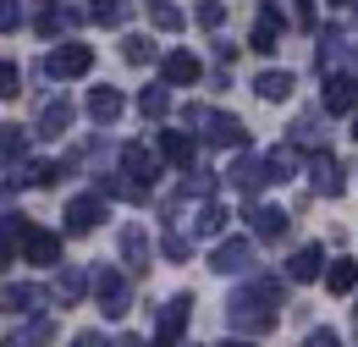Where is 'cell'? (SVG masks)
<instances>
[{
    "instance_id": "8",
    "label": "cell",
    "mask_w": 358,
    "mask_h": 347,
    "mask_svg": "<svg viewBox=\"0 0 358 347\" xmlns=\"http://www.w3.org/2000/svg\"><path fill=\"white\" fill-rule=\"evenodd\" d=\"M353 105H358V83H353V78H325V111L348 116Z\"/></svg>"
},
{
    "instance_id": "25",
    "label": "cell",
    "mask_w": 358,
    "mask_h": 347,
    "mask_svg": "<svg viewBox=\"0 0 358 347\" xmlns=\"http://www.w3.org/2000/svg\"><path fill=\"white\" fill-rule=\"evenodd\" d=\"M221 22H226L221 0H199V28H221Z\"/></svg>"
},
{
    "instance_id": "28",
    "label": "cell",
    "mask_w": 358,
    "mask_h": 347,
    "mask_svg": "<svg viewBox=\"0 0 358 347\" xmlns=\"http://www.w3.org/2000/svg\"><path fill=\"white\" fill-rule=\"evenodd\" d=\"M17 83H22V72H17L11 61H0V99H11V94H17Z\"/></svg>"
},
{
    "instance_id": "32",
    "label": "cell",
    "mask_w": 358,
    "mask_h": 347,
    "mask_svg": "<svg viewBox=\"0 0 358 347\" xmlns=\"http://www.w3.org/2000/svg\"><path fill=\"white\" fill-rule=\"evenodd\" d=\"M292 17H298V28H314V6H309V0H298V6H292Z\"/></svg>"
},
{
    "instance_id": "23",
    "label": "cell",
    "mask_w": 358,
    "mask_h": 347,
    "mask_svg": "<svg viewBox=\"0 0 358 347\" xmlns=\"http://www.w3.org/2000/svg\"><path fill=\"white\" fill-rule=\"evenodd\" d=\"M122 166H127V176H138V182H149V176H155V160H149L143 149H127V155H122Z\"/></svg>"
},
{
    "instance_id": "38",
    "label": "cell",
    "mask_w": 358,
    "mask_h": 347,
    "mask_svg": "<svg viewBox=\"0 0 358 347\" xmlns=\"http://www.w3.org/2000/svg\"><path fill=\"white\" fill-rule=\"evenodd\" d=\"M0 264H6V248H0Z\"/></svg>"
},
{
    "instance_id": "30",
    "label": "cell",
    "mask_w": 358,
    "mask_h": 347,
    "mask_svg": "<svg viewBox=\"0 0 358 347\" xmlns=\"http://www.w3.org/2000/svg\"><path fill=\"white\" fill-rule=\"evenodd\" d=\"M221 226H226V210H221V204H210V210L199 215V232H221Z\"/></svg>"
},
{
    "instance_id": "9",
    "label": "cell",
    "mask_w": 358,
    "mask_h": 347,
    "mask_svg": "<svg viewBox=\"0 0 358 347\" xmlns=\"http://www.w3.org/2000/svg\"><path fill=\"white\" fill-rule=\"evenodd\" d=\"M243 264H254V248H248V237H231V243H221L215 248V270H243Z\"/></svg>"
},
{
    "instance_id": "19",
    "label": "cell",
    "mask_w": 358,
    "mask_h": 347,
    "mask_svg": "<svg viewBox=\"0 0 358 347\" xmlns=\"http://www.w3.org/2000/svg\"><path fill=\"white\" fill-rule=\"evenodd\" d=\"M254 232H259V237H281V232H287V215H281V210H254Z\"/></svg>"
},
{
    "instance_id": "16",
    "label": "cell",
    "mask_w": 358,
    "mask_h": 347,
    "mask_svg": "<svg viewBox=\"0 0 358 347\" xmlns=\"http://www.w3.org/2000/svg\"><path fill=\"white\" fill-rule=\"evenodd\" d=\"M325 287H331V292H353V287H358V264L353 260H336L331 270H325Z\"/></svg>"
},
{
    "instance_id": "7",
    "label": "cell",
    "mask_w": 358,
    "mask_h": 347,
    "mask_svg": "<svg viewBox=\"0 0 358 347\" xmlns=\"http://www.w3.org/2000/svg\"><path fill=\"white\" fill-rule=\"evenodd\" d=\"M99 220H105V204H99V199H78V204H66V232H78V237L94 232Z\"/></svg>"
},
{
    "instance_id": "10",
    "label": "cell",
    "mask_w": 358,
    "mask_h": 347,
    "mask_svg": "<svg viewBox=\"0 0 358 347\" xmlns=\"http://www.w3.org/2000/svg\"><path fill=\"white\" fill-rule=\"evenodd\" d=\"M99 309H105L110 320H116V314H127V281H116L110 270L99 276Z\"/></svg>"
},
{
    "instance_id": "14",
    "label": "cell",
    "mask_w": 358,
    "mask_h": 347,
    "mask_svg": "<svg viewBox=\"0 0 358 347\" xmlns=\"http://www.w3.org/2000/svg\"><path fill=\"white\" fill-rule=\"evenodd\" d=\"M287 276H292V281H314V276H320V248H298V254H292V264H287Z\"/></svg>"
},
{
    "instance_id": "26",
    "label": "cell",
    "mask_w": 358,
    "mask_h": 347,
    "mask_svg": "<svg viewBox=\"0 0 358 347\" xmlns=\"http://www.w3.org/2000/svg\"><path fill=\"white\" fill-rule=\"evenodd\" d=\"M138 105H143V116H166V111H171V99H166V88H149V94H143Z\"/></svg>"
},
{
    "instance_id": "27",
    "label": "cell",
    "mask_w": 358,
    "mask_h": 347,
    "mask_svg": "<svg viewBox=\"0 0 358 347\" xmlns=\"http://www.w3.org/2000/svg\"><path fill=\"white\" fill-rule=\"evenodd\" d=\"M149 17H155V28H182V11H177V6H160V0H155Z\"/></svg>"
},
{
    "instance_id": "2",
    "label": "cell",
    "mask_w": 358,
    "mask_h": 347,
    "mask_svg": "<svg viewBox=\"0 0 358 347\" xmlns=\"http://www.w3.org/2000/svg\"><path fill=\"white\" fill-rule=\"evenodd\" d=\"M89 66H94V50H89V44H61V50L50 55V72H55V78H83Z\"/></svg>"
},
{
    "instance_id": "31",
    "label": "cell",
    "mask_w": 358,
    "mask_h": 347,
    "mask_svg": "<svg viewBox=\"0 0 358 347\" xmlns=\"http://www.w3.org/2000/svg\"><path fill=\"white\" fill-rule=\"evenodd\" d=\"M143 254H149L143 248V232H127V260H133V270H143Z\"/></svg>"
},
{
    "instance_id": "37",
    "label": "cell",
    "mask_w": 358,
    "mask_h": 347,
    "mask_svg": "<svg viewBox=\"0 0 358 347\" xmlns=\"http://www.w3.org/2000/svg\"><path fill=\"white\" fill-rule=\"evenodd\" d=\"M353 138H358V116H353Z\"/></svg>"
},
{
    "instance_id": "34",
    "label": "cell",
    "mask_w": 358,
    "mask_h": 347,
    "mask_svg": "<svg viewBox=\"0 0 358 347\" xmlns=\"http://www.w3.org/2000/svg\"><path fill=\"white\" fill-rule=\"evenodd\" d=\"M78 347H105V342H99V337H78Z\"/></svg>"
},
{
    "instance_id": "22",
    "label": "cell",
    "mask_w": 358,
    "mask_h": 347,
    "mask_svg": "<svg viewBox=\"0 0 358 347\" xmlns=\"http://www.w3.org/2000/svg\"><path fill=\"white\" fill-rule=\"evenodd\" d=\"M66 122H72V105H50L45 122H39V132H45V138H55V132H66Z\"/></svg>"
},
{
    "instance_id": "4",
    "label": "cell",
    "mask_w": 358,
    "mask_h": 347,
    "mask_svg": "<svg viewBox=\"0 0 358 347\" xmlns=\"http://www.w3.org/2000/svg\"><path fill=\"white\" fill-rule=\"evenodd\" d=\"M204 78V66H199V55H187V50H171L166 61H160V83H199Z\"/></svg>"
},
{
    "instance_id": "15",
    "label": "cell",
    "mask_w": 358,
    "mask_h": 347,
    "mask_svg": "<svg viewBox=\"0 0 358 347\" xmlns=\"http://www.w3.org/2000/svg\"><path fill=\"white\" fill-rule=\"evenodd\" d=\"M314 187H320V193H342V166H336L331 155L314 160Z\"/></svg>"
},
{
    "instance_id": "3",
    "label": "cell",
    "mask_w": 358,
    "mask_h": 347,
    "mask_svg": "<svg viewBox=\"0 0 358 347\" xmlns=\"http://www.w3.org/2000/svg\"><path fill=\"white\" fill-rule=\"evenodd\" d=\"M193 122L204 127L210 143H237V138H243V122H237V116H226V111H193Z\"/></svg>"
},
{
    "instance_id": "24",
    "label": "cell",
    "mask_w": 358,
    "mask_h": 347,
    "mask_svg": "<svg viewBox=\"0 0 358 347\" xmlns=\"http://www.w3.org/2000/svg\"><path fill=\"white\" fill-rule=\"evenodd\" d=\"M122 17H127V0H94V22L110 28V22H122Z\"/></svg>"
},
{
    "instance_id": "21",
    "label": "cell",
    "mask_w": 358,
    "mask_h": 347,
    "mask_svg": "<svg viewBox=\"0 0 358 347\" xmlns=\"http://www.w3.org/2000/svg\"><path fill=\"white\" fill-rule=\"evenodd\" d=\"M254 88H259L265 99H287V94H292V78H287V72H265Z\"/></svg>"
},
{
    "instance_id": "12",
    "label": "cell",
    "mask_w": 358,
    "mask_h": 347,
    "mask_svg": "<svg viewBox=\"0 0 358 347\" xmlns=\"http://www.w3.org/2000/svg\"><path fill=\"white\" fill-rule=\"evenodd\" d=\"M160 155L171 166H193V138L187 132H160Z\"/></svg>"
},
{
    "instance_id": "5",
    "label": "cell",
    "mask_w": 358,
    "mask_h": 347,
    "mask_svg": "<svg viewBox=\"0 0 358 347\" xmlns=\"http://www.w3.org/2000/svg\"><path fill=\"white\" fill-rule=\"evenodd\" d=\"M275 39H281V11H275V6H259V22H254V39H248V50L270 55V50H275Z\"/></svg>"
},
{
    "instance_id": "18",
    "label": "cell",
    "mask_w": 358,
    "mask_h": 347,
    "mask_svg": "<svg viewBox=\"0 0 358 347\" xmlns=\"http://www.w3.org/2000/svg\"><path fill=\"white\" fill-rule=\"evenodd\" d=\"M45 304V292H34V287H6L0 292V309H39Z\"/></svg>"
},
{
    "instance_id": "29",
    "label": "cell",
    "mask_w": 358,
    "mask_h": 347,
    "mask_svg": "<svg viewBox=\"0 0 358 347\" xmlns=\"http://www.w3.org/2000/svg\"><path fill=\"white\" fill-rule=\"evenodd\" d=\"M149 55H155V44L143 39V34H133V39H127V61H138V66H143Z\"/></svg>"
},
{
    "instance_id": "36",
    "label": "cell",
    "mask_w": 358,
    "mask_h": 347,
    "mask_svg": "<svg viewBox=\"0 0 358 347\" xmlns=\"http://www.w3.org/2000/svg\"><path fill=\"white\" fill-rule=\"evenodd\" d=\"M122 347H143V342H133V337H127V342H122Z\"/></svg>"
},
{
    "instance_id": "20",
    "label": "cell",
    "mask_w": 358,
    "mask_h": 347,
    "mask_svg": "<svg viewBox=\"0 0 358 347\" xmlns=\"http://www.w3.org/2000/svg\"><path fill=\"white\" fill-rule=\"evenodd\" d=\"M182 325H187V298H177V304H166V320H160V337L171 342Z\"/></svg>"
},
{
    "instance_id": "35",
    "label": "cell",
    "mask_w": 358,
    "mask_h": 347,
    "mask_svg": "<svg viewBox=\"0 0 358 347\" xmlns=\"http://www.w3.org/2000/svg\"><path fill=\"white\" fill-rule=\"evenodd\" d=\"M221 347H254V342H221Z\"/></svg>"
},
{
    "instance_id": "13",
    "label": "cell",
    "mask_w": 358,
    "mask_h": 347,
    "mask_svg": "<svg viewBox=\"0 0 358 347\" xmlns=\"http://www.w3.org/2000/svg\"><path fill=\"white\" fill-rule=\"evenodd\" d=\"M231 182H237L243 193H254V187H265V182H270V176H265V160H248V155H243V160L231 166Z\"/></svg>"
},
{
    "instance_id": "33",
    "label": "cell",
    "mask_w": 358,
    "mask_h": 347,
    "mask_svg": "<svg viewBox=\"0 0 358 347\" xmlns=\"http://www.w3.org/2000/svg\"><path fill=\"white\" fill-rule=\"evenodd\" d=\"M309 347H342V337H336V331H314Z\"/></svg>"
},
{
    "instance_id": "17",
    "label": "cell",
    "mask_w": 358,
    "mask_h": 347,
    "mask_svg": "<svg viewBox=\"0 0 358 347\" xmlns=\"http://www.w3.org/2000/svg\"><path fill=\"white\" fill-rule=\"evenodd\" d=\"M22 149H28V132L22 127H0V166H11Z\"/></svg>"
},
{
    "instance_id": "6",
    "label": "cell",
    "mask_w": 358,
    "mask_h": 347,
    "mask_svg": "<svg viewBox=\"0 0 358 347\" xmlns=\"http://www.w3.org/2000/svg\"><path fill=\"white\" fill-rule=\"evenodd\" d=\"M22 260L28 264H55L61 260V243L50 232H22Z\"/></svg>"
},
{
    "instance_id": "11",
    "label": "cell",
    "mask_w": 358,
    "mask_h": 347,
    "mask_svg": "<svg viewBox=\"0 0 358 347\" xmlns=\"http://www.w3.org/2000/svg\"><path fill=\"white\" fill-rule=\"evenodd\" d=\"M89 116L94 122H116V116H122V94H116V88H94L89 94Z\"/></svg>"
},
{
    "instance_id": "1",
    "label": "cell",
    "mask_w": 358,
    "mask_h": 347,
    "mask_svg": "<svg viewBox=\"0 0 358 347\" xmlns=\"http://www.w3.org/2000/svg\"><path fill=\"white\" fill-rule=\"evenodd\" d=\"M231 320L248 325V331H270V325H275V292H270V287H254V298L237 292V298H231Z\"/></svg>"
}]
</instances>
